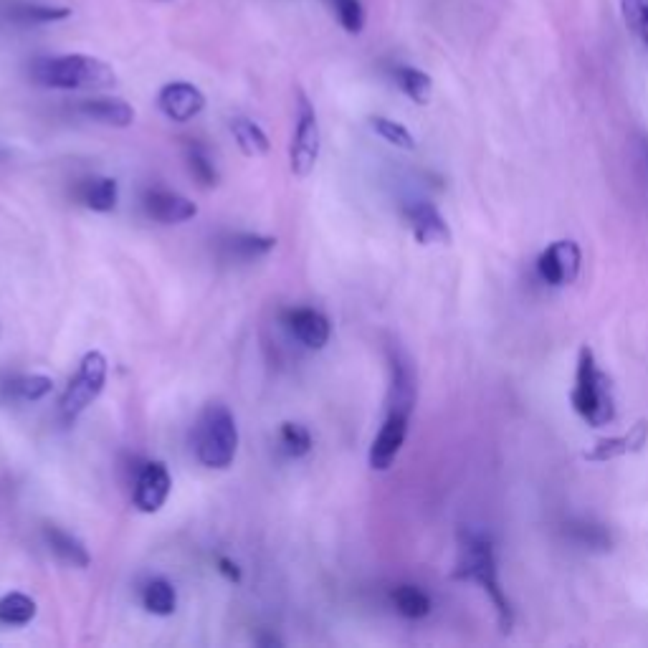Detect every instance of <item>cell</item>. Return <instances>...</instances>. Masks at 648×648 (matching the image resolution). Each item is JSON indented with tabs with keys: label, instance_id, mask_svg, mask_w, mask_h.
Here are the masks:
<instances>
[{
	"label": "cell",
	"instance_id": "cell-1",
	"mask_svg": "<svg viewBox=\"0 0 648 648\" xmlns=\"http://www.w3.org/2000/svg\"><path fill=\"white\" fill-rule=\"evenodd\" d=\"M454 578L471 580V583L481 585V590H484V593L489 595V600H492L502 631L504 633L512 631L514 611L507 593H504L502 583H499L497 557H494V547L489 537L476 535V532H461L459 560H456V567H454Z\"/></svg>",
	"mask_w": 648,
	"mask_h": 648
},
{
	"label": "cell",
	"instance_id": "cell-2",
	"mask_svg": "<svg viewBox=\"0 0 648 648\" xmlns=\"http://www.w3.org/2000/svg\"><path fill=\"white\" fill-rule=\"evenodd\" d=\"M31 76L41 87L64 89V92H102V89L117 87V74L112 66L84 54L38 59L33 64Z\"/></svg>",
	"mask_w": 648,
	"mask_h": 648
},
{
	"label": "cell",
	"instance_id": "cell-3",
	"mask_svg": "<svg viewBox=\"0 0 648 648\" xmlns=\"http://www.w3.org/2000/svg\"><path fill=\"white\" fill-rule=\"evenodd\" d=\"M193 449L206 469H231L238 454V426L228 405L208 403L200 411L193 431Z\"/></svg>",
	"mask_w": 648,
	"mask_h": 648
},
{
	"label": "cell",
	"instance_id": "cell-4",
	"mask_svg": "<svg viewBox=\"0 0 648 648\" xmlns=\"http://www.w3.org/2000/svg\"><path fill=\"white\" fill-rule=\"evenodd\" d=\"M573 408L588 426L603 428L616 418V395H613L611 378L598 368L593 350L588 345L580 347L578 373H575Z\"/></svg>",
	"mask_w": 648,
	"mask_h": 648
},
{
	"label": "cell",
	"instance_id": "cell-5",
	"mask_svg": "<svg viewBox=\"0 0 648 648\" xmlns=\"http://www.w3.org/2000/svg\"><path fill=\"white\" fill-rule=\"evenodd\" d=\"M107 373L109 362L104 352L89 350L87 355L81 357L79 370L69 380L59 400V413L66 423H74L102 395L104 385H107Z\"/></svg>",
	"mask_w": 648,
	"mask_h": 648
},
{
	"label": "cell",
	"instance_id": "cell-6",
	"mask_svg": "<svg viewBox=\"0 0 648 648\" xmlns=\"http://www.w3.org/2000/svg\"><path fill=\"white\" fill-rule=\"evenodd\" d=\"M319 150H322V132H319L317 112L309 104V99L299 92L297 130H294L292 147H289V168L297 178L312 175L314 165L319 160Z\"/></svg>",
	"mask_w": 648,
	"mask_h": 648
},
{
	"label": "cell",
	"instance_id": "cell-7",
	"mask_svg": "<svg viewBox=\"0 0 648 648\" xmlns=\"http://www.w3.org/2000/svg\"><path fill=\"white\" fill-rule=\"evenodd\" d=\"M173 492V476L162 461H147L135 481L132 502L142 514H157Z\"/></svg>",
	"mask_w": 648,
	"mask_h": 648
},
{
	"label": "cell",
	"instance_id": "cell-8",
	"mask_svg": "<svg viewBox=\"0 0 648 648\" xmlns=\"http://www.w3.org/2000/svg\"><path fill=\"white\" fill-rule=\"evenodd\" d=\"M580 264H583V256H580L578 243L555 241L540 254L537 269H540V276L547 284H552V287H565V284H573V281L578 279Z\"/></svg>",
	"mask_w": 648,
	"mask_h": 648
},
{
	"label": "cell",
	"instance_id": "cell-9",
	"mask_svg": "<svg viewBox=\"0 0 648 648\" xmlns=\"http://www.w3.org/2000/svg\"><path fill=\"white\" fill-rule=\"evenodd\" d=\"M157 109L170 122L185 125L206 109V94L200 92L190 81H170L157 92Z\"/></svg>",
	"mask_w": 648,
	"mask_h": 648
},
{
	"label": "cell",
	"instance_id": "cell-10",
	"mask_svg": "<svg viewBox=\"0 0 648 648\" xmlns=\"http://www.w3.org/2000/svg\"><path fill=\"white\" fill-rule=\"evenodd\" d=\"M408 418L411 413L405 411H388V418L380 426L378 436L373 438L370 446L368 464L373 471H388L393 461L398 459L400 449H403L405 436H408Z\"/></svg>",
	"mask_w": 648,
	"mask_h": 648
},
{
	"label": "cell",
	"instance_id": "cell-11",
	"mask_svg": "<svg viewBox=\"0 0 648 648\" xmlns=\"http://www.w3.org/2000/svg\"><path fill=\"white\" fill-rule=\"evenodd\" d=\"M145 213L162 226H178V223L193 221L198 216V206L175 190L157 188L145 193Z\"/></svg>",
	"mask_w": 648,
	"mask_h": 648
},
{
	"label": "cell",
	"instance_id": "cell-12",
	"mask_svg": "<svg viewBox=\"0 0 648 648\" xmlns=\"http://www.w3.org/2000/svg\"><path fill=\"white\" fill-rule=\"evenodd\" d=\"M284 324H287V330L292 332L294 340L307 347V350H322V347L330 342V319L324 317L319 309H289V312L284 314Z\"/></svg>",
	"mask_w": 648,
	"mask_h": 648
},
{
	"label": "cell",
	"instance_id": "cell-13",
	"mask_svg": "<svg viewBox=\"0 0 648 648\" xmlns=\"http://www.w3.org/2000/svg\"><path fill=\"white\" fill-rule=\"evenodd\" d=\"M403 216H405V221H408V226H411L416 241L423 243V246H436V243L451 241L449 223L443 221V216L438 213V208L431 206V203H426V200L408 203L403 211Z\"/></svg>",
	"mask_w": 648,
	"mask_h": 648
},
{
	"label": "cell",
	"instance_id": "cell-14",
	"mask_svg": "<svg viewBox=\"0 0 648 648\" xmlns=\"http://www.w3.org/2000/svg\"><path fill=\"white\" fill-rule=\"evenodd\" d=\"M76 109H79L81 117L99 122V125L117 127V130H125V127H130L132 122H135V107L119 97L84 99V102H79V107Z\"/></svg>",
	"mask_w": 648,
	"mask_h": 648
},
{
	"label": "cell",
	"instance_id": "cell-15",
	"mask_svg": "<svg viewBox=\"0 0 648 648\" xmlns=\"http://www.w3.org/2000/svg\"><path fill=\"white\" fill-rule=\"evenodd\" d=\"M646 441H648V423L638 421L636 426L628 428V433H621V436H613V438H600L593 449L585 451L583 459L611 461V459H618V456L636 454V451H641L643 446H646Z\"/></svg>",
	"mask_w": 648,
	"mask_h": 648
},
{
	"label": "cell",
	"instance_id": "cell-16",
	"mask_svg": "<svg viewBox=\"0 0 648 648\" xmlns=\"http://www.w3.org/2000/svg\"><path fill=\"white\" fill-rule=\"evenodd\" d=\"M44 537L49 550L54 552L61 562H66V565L84 570V567H89V562H92V555H89V550L84 547V542L76 535H71V532L56 527V524H46Z\"/></svg>",
	"mask_w": 648,
	"mask_h": 648
},
{
	"label": "cell",
	"instance_id": "cell-17",
	"mask_svg": "<svg viewBox=\"0 0 648 648\" xmlns=\"http://www.w3.org/2000/svg\"><path fill=\"white\" fill-rule=\"evenodd\" d=\"M79 200L89 211L112 213L119 203V185L114 178H89L79 185Z\"/></svg>",
	"mask_w": 648,
	"mask_h": 648
},
{
	"label": "cell",
	"instance_id": "cell-18",
	"mask_svg": "<svg viewBox=\"0 0 648 648\" xmlns=\"http://www.w3.org/2000/svg\"><path fill=\"white\" fill-rule=\"evenodd\" d=\"M231 135L236 140L238 150L246 157H264L269 155L271 142L266 137V132L256 125L254 119L249 117H236L231 119Z\"/></svg>",
	"mask_w": 648,
	"mask_h": 648
},
{
	"label": "cell",
	"instance_id": "cell-19",
	"mask_svg": "<svg viewBox=\"0 0 648 648\" xmlns=\"http://www.w3.org/2000/svg\"><path fill=\"white\" fill-rule=\"evenodd\" d=\"M223 249L236 261H256L276 249V238L261 236V233H236L223 243Z\"/></svg>",
	"mask_w": 648,
	"mask_h": 648
},
{
	"label": "cell",
	"instance_id": "cell-20",
	"mask_svg": "<svg viewBox=\"0 0 648 648\" xmlns=\"http://www.w3.org/2000/svg\"><path fill=\"white\" fill-rule=\"evenodd\" d=\"M416 403V378L411 365L400 357H393V385H390V411L411 413Z\"/></svg>",
	"mask_w": 648,
	"mask_h": 648
},
{
	"label": "cell",
	"instance_id": "cell-21",
	"mask_svg": "<svg viewBox=\"0 0 648 648\" xmlns=\"http://www.w3.org/2000/svg\"><path fill=\"white\" fill-rule=\"evenodd\" d=\"M142 605H145V611L152 613V616H173L175 608H178V593H175L173 583L165 578L147 580V585L142 588Z\"/></svg>",
	"mask_w": 648,
	"mask_h": 648
},
{
	"label": "cell",
	"instance_id": "cell-22",
	"mask_svg": "<svg viewBox=\"0 0 648 648\" xmlns=\"http://www.w3.org/2000/svg\"><path fill=\"white\" fill-rule=\"evenodd\" d=\"M185 162H188L190 175H193L203 188H216L221 175H218V168L216 162H213L211 152L200 145L198 140L185 142Z\"/></svg>",
	"mask_w": 648,
	"mask_h": 648
},
{
	"label": "cell",
	"instance_id": "cell-23",
	"mask_svg": "<svg viewBox=\"0 0 648 648\" xmlns=\"http://www.w3.org/2000/svg\"><path fill=\"white\" fill-rule=\"evenodd\" d=\"M390 598H393L395 611L403 618H411V621H421L431 613V598L418 585H398Z\"/></svg>",
	"mask_w": 648,
	"mask_h": 648
},
{
	"label": "cell",
	"instance_id": "cell-24",
	"mask_svg": "<svg viewBox=\"0 0 648 648\" xmlns=\"http://www.w3.org/2000/svg\"><path fill=\"white\" fill-rule=\"evenodd\" d=\"M38 605L26 593H6L0 598V623L3 626H28L36 618Z\"/></svg>",
	"mask_w": 648,
	"mask_h": 648
},
{
	"label": "cell",
	"instance_id": "cell-25",
	"mask_svg": "<svg viewBox=\"0 0 648 648\" xmlns=\"http://www.w3.org/2000/svg\"><path fill=\"white\" fill-rule=\"evenodd\" d=\"M395 81H398L400 92L408 99H413L416 104L431 102L433 81L426 71L416 69V66H398V69H395Z\"/></svg>",
	"mask_w": 648,
	"mask_h": 648
},
{
	"label": "cell",
	"instance_id": "cell-26",
	"mask_svg": "<svg viewBox=\"0 0 648 648\" xmlns=\"http://www.w3.org/2000/svg\"><path fill=\"white\" fill-rule=\"evenodd\" d=\"M8 393L18 400H26V403H36V400H44L46 395L54 390V378L49 375H16L11 378V383L6 385Z\"/></svg>",
	"mask_w": 648,
	"mask_h": 648
},
{
	"label": "cell",
	"instance_id": "cell-27",
	"mask_svg": "<svg viewBox=\"0 0 648 648\" xmlns=\"http://www.w3.org/2000/svg\"><path fill=\"white\" fill-rule=\"evenodd\" d=\"M279 443L281 451L289 456V459H302L312 451V433L302 426V423H284L279 431Z\"/></svg>",
	"mask_w": 648,
	"mask_h": 648
},
{
	"label": "cell",
	"instance_id": "cell-28",
	"mask_svg": "<svg viewBox=\"0 0 648 648\" xmlns=\"http://www.w3.org/2000/svg\"><path fill=\"white\" fill-rule=\"evenodd\" d=\"M370 127L378 137H383L385 142H390L393 147L400 150H416V137L408 132V127H403L400 122L388 117H370Z\"/></svg>",
	"mask_w": 648,
	"mask_h": 648
},
{
	"label": "cell",
	"instance_id": "cell-29",
	"mask_svg": "<svg viewBox=\"0 0 648 648\" xmlns=\"http://www.w3.org/2000/svg\"><path fill=\"white\" fill-rule=\"evenodd\" d=\"M332 11L337 13V21L347 33H362L365 28V8L360 0H330Z\"/></svg>",
	"mask_w": 648,
	"mask_h": 648
},
{
	"label": "cell",
	"instance_id": "cell-30",
	"mask_svg": "<svg viewBox=\"0 0 648 648\" xmlns=\"http://www.w3.org/2000/svg\"><path fill=\"white\" fill-rule=\"evenodd\" d=\"M11 16L21 23H54L69 18L71 11L69 8H51V6H18L13 8Z\"/></svg>",
	"mask_w": 648,
	"mask_h": 648
},
{
	"label": "cell",
	"instance_id": "cell-31",
	"mask_svg": "<svg viewBox=\"0 0 648 648\" xmlns=\"http://www.w3.org/2000/svg\"><path fill=\"white\" fill-rule=\"evenodd\" d=\"M218 570H221L231 583H241V567H238L233 560H228V557H221V560H218Z\"/></svg>",
	"mask_w": 648,
	"mask_h": 648
},
{
	"label": "cell",
	"instance_id": "cell-32",
	"mask_svg": "<svg viewBox=\"0 0 648 648\" xmlns=\"http://www.w3.org/2000/svg\"><path fill=\"white\" fill-rule=\"evenodd\" d=\"M261 646H281V641L276 636H266V638H259Z\"/></svg>",
	"mask_w": 648,
	"mask_h": 648
}]
</instances>
